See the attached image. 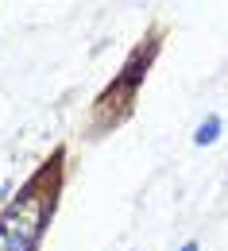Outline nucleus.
Returning <instances> with one entry per match:
<instances>
[{
	"instance_id": "nucleus-1",
	"label": "nucleus",
	"mask_w": 228,
	"mask_h": 251,
	"mask_svg": "<svg viewBox=\"0 0 228 251\" xmlns=\"http://www.w3.org/2000/svg\"><path fill=\"white\" fill-rule=\"evenodd\" d=\"M58 162L62 155H54V162H47L27 186L20 189V197L8 201V209L0 213V251H35L47 224L54 217L58 205Z\"/></svg>"
},
{
	"instance_id": "nucleus-2",
	"label": "nucleus",
	"mask_w": 228,
	"mask_h": 251,
	"mask_svg": "<svg viewBox=\"0 0 228 251\" xmlns=\"http://www.w3.org/2000/svg\"><path fill=\"white\" fill-rule=\"evenodd\" d=\"M151 54H155V47H151L147 54H143V47H139V50L128 58V66L120 70V74H124V77H120V85H124L128 93H135V89H139V81H143V74H147V66H151Z\"/></svg>"
},
{
	"instance_id": "nucleus-3",
	"label": "nucleus",
	"mask_w": 228,
	"mask_h": 251,
	"mask_svg": "<svg viewBox=\"0 0 228 251\" xmlns=\"http://www.w3.org/2000/svg\"><path fill=\"white\" fill-rule=\"evenodd\" d=\"M221 139V116H205L194 131V143L197 147H209V143H217Z\"/></svg>"
},
{
	"instance_id": "nucleus-4",
	"label": "nucleus",
	"mask_w": 228,
	"mask_h": 251,
	"mask_svg": "<svg viewBox=\"0 0 228 251\" xmlns=\"http://www.w3.org/2000/svg\"><path fill=\"white\" fill-rule=\"evenodd\" d=\"M8 189H12V182H0V201L8 197Z\"/></svg>"
},
{
	"instance_id": "nucleus-5",
	"label": "nucleus",
	"mask_w": 228,
	"mask_h": 251,
	"mask_svg": "<svg viewBox=\"0 0 228 251\" xmlns=\"http://www.w3.org/2000/svg\"><path fill=\"white\" fill-rule=\"evenodd\" d=\"M178 251H197V244H194V240H190V244H182V248H178Z\"/></svg>"
}]
</instances>
